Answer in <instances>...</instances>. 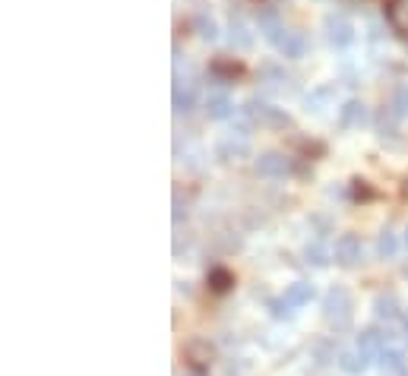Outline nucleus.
Here are the masks:
<instances>
[{
	"label": "nucleus",
	"instance_id": "nucleus-1",
	"mask_svg": "<svg viewBox=\"0 0 408 376\" xmlns=\"http://www.w3.org/2000/svg\"><path fill=\"white\" fill-rule=\"evenodd\" d=\"M323 319L339 332L349 329L351 319H355V301H351V294L345 291L342 285L329 288L326 297H323Z\"/></svg>",
	"mask_w": 408,
	"mask_h": 376
},
{
	"label": "nucleus",
	"instance_id": "nucleus-2",
	"mask_svg": "<svg viewBox=\"0 0 408 376\" xmlns=\"http://www.w3.org/2000/svg\"><path fill=\"white\" fill-rule=\"evenodd\" d=\"M364 259V244L358 234H342L339 241H335V263L345 266V269H351V266H358Z\"/></svg>",
	"mask_w": 408,
	"mask_h": 376
},
{
	"label": "nucleus",
	"instance_id": "nucleus-3",
	"mask_svg": "<svg viewBox=\"0 0 408 376\" xmlns=\"http://www.w3.org/2000/svg\"><path fill=\"white\" fill-rule=\"evenodd\" d=\"M253 168H257V174L260 177H266V181H279V177H285L291 168V161L282 155V152H263L257 161H253Z\"/></svg>",
	"mask_w": 408,
	"mask_h": 376
},
{
	"label": "nucleus",
	"instance_id": "nucleus-4",
	"mask_svg": "<svg viewBox=\"0 0 408 376\" xmlns=\"http://www.w3.org/2000/svg\"><path fill=\"white\" fill-rule=\"evenodd\" d=\"M326 32L335 48H349L355 41V26L345 16H326Z\"/></svg>",
	"mask_w": 408,
	"mask_h": 376
},
{
	"label": "nucleus",
	"instance_id": "nucleus-5",
	"mask_svg": "<svg viewBox=\"0 0 408 376\" xmlns=\"http://www.w3.org/2000/svg\"><path fill=\"white\" fill-rule=\"evenodd\" d=\"M257 23H260V32L272 41V45H282V38H285V32L288 29L279 23V13H275L272 7H263L260 13H257Z\"/></svg>",
	"mask_w": 408,
	"mask_h": 376
},
{
	"label": "nucleus",
	"instance_id": "nucleus-6",
	"mask_svg": "<svg viewBox=\"0 0 408 376\" xmlns=\"http://www.w3.org/2000/svg\"><path fill=\"white\" fill-rule=\"evenodd\" d=\"M367 367H371V354H364L361 348L339 354V370L345 376H361V373H367Z\"/></svg>",
	"mask_w": 408,
	"mask_h": 376
},
{
	"label": "nucleus",
	"instance_id": "nucleus-7",
	"mask_svg": "<svg viewBox=\"0 0 408 376\" xmlns=\"http://www.w3.org/2000/svg\"><path fill=\"white\" fill-rule=\"evenodd\" d=\"M339 123L345 130H358V127H364L367 123V108H364V101H345V105L339 108Z\"/></svg>",
	"mask_w": 408,
	"mask_h": 376
},
{
	"label": "nucleus",
	"instance_id": "nucleus-8",
	"mask_svg": "<svg viewBox=\"0 0 408 376\" xmlns=\"http://www.w3.org/2000/svg\"><path fill=\"white\" fill-rule=\"evenodd\" d=\"M307 48H310V41H307L304 32H297V29H288L282 38V45H279V51L288 57V61H297V57H304Z\"/></svg>",
	"mask_w": 408,
	"mask_h": 376
},
{
	"label": "nucleus",
	"instance_id": "nucleus-9",
	"mask_svg": "<svg viewBox=\"0 0 408 376\" xmlns=\"http://www.w3.org/2000/svg\"><path fill=\"white\" fill-rule=\"evenodd\" d=\"M386 342H389V332H383V329H364L361 335H358V348H361L364 354H380V351H386Z\"/></svg>",
	"mask_w": 408,
	"mask_h": 376
},
{
	"label": "nucleus",
	"instance_id": "nucleus-10",
	"mask_svg": "<svg viewBox=\"0 0 408 376\" xmlns=\"http://www.w3.org/2000/svg\"><path fill=\"white\" fill-rule=\"evenodd\" d=\"M247 133H231V136H225L222 143H219V158L222 161H231V158H241V155H247Z\"/></svg>",
	"mask_w": 408,
	"mask_h": 376
},
{
	"label": "nucleus",
	"instance_id": "nucleus-11",
	"mask_svg": "<svg viewBox=\"0 0 408 376\" xmlns=\"http://www.w3.org/2000/svg\"><path fill=\"white\" fill-rule=\"evenodd\" d=\"M206 114L212 121H225V117L234 114V105H231V98L225 95V92H216V95L206 98Z\"/></svg>",
	"mask_w": 408,
	"mask_h": 376
},
{
	"label": "nucleus",
	"instance_id": "nucleus-12",
	"mask_svg": "<svg viewBox=\"0 0 408 376\" xmlns=\"http://www.w3.org/2000/svg\"><path fill=\"white\" fill-rule=\"evenodd\" d=\"M313 285L310 281H295V285L285 288V301L291 304V307H307V304L313 301Z\"/></svg>",
	"mask_w": 408,
	"mask_h": 376
},
{
	"label": "nucleus",
	"instance_id": "nucleus-13",
	"mask_svg": "<svg viewBox=\"0 0 408 376\" xmlns=\"http://www.w3.org/2000/svg\"><path fill=\"white\" fill-rule=\"evenodd\" d=\"M373 316H377V319H386V323L396 319V316H399V297H396L393 291L377 294V301H373Z\"/></svg>",
	"mask_w": 408,
	"mask_h": 376
},
{
	"label": "nucleus",
	"instance_id": "nucleus-14",
	"mask_svg": "<svg viewBox=\"0 0 408 376\" xmlns=\"http://www.w3.org/2000/svg\"><path fill=\"white\" fill-rule=\"evenodd\" d=\"M377 357H380V367H383L386 373H405V351H399V348H386V351H380Z\"/></svg>",
	"mask_w": 408,
	"mask_h": 376
},
{
	"label": "nucleus",
	"instance_id": "nucleus-15",
	"mask_svg": "<svg viewBox=\"0 0 408 376\" xmlns=\"http://www.w3.org/2000/svg\"><path fill=\"white\" fill-rule=\"evenodd\" d=\"M206 281H209V288L216 294H225V291H231V285H234V275H231L225 266H212L209 269V275H206Z\"/></svg>",
	"mask_w": 408,
	"mask_h": 376
},
{
	"label": "nucleus",
	"instance_id": "nucleus-16",
	"mask_svg": "<svg viewBox=\"0 0 408 376\" xmlns=\"http://www.w3.org/2000/svg\"><path fill=\"white\" fill-rule=\"evenodd\" d=\"M193 105H196V89H193L190 83H178V86H174V111L187 114Z\"/></svg>",
	"mask_w": 408,
	"mask_h": 376
},
{
	"label": "nucleus",
	"instance_id": "nucleus-17",
	"mask_svg": "<svg viewBox=\"0 0 408 376\" xmlns=\"http://www.w3.org/2000/svg\"><path fill=\"white\" fill-rule=\"evenodd\" d=\"M377 253L383 256V259H393V256L399 253V237H396L389 228H383V231H380V237H377Z\"/></svg>",
	"mask_w": 408,
	"mask_h": 376
},
{
	"label": "nucleus",
	"instance_id": "nucleus-18",
	"mask_svg": "<svg viewBox=\"0 0 408 376\" xmlns=\"http://www.w3.org/2000/svg\"><path fill=\"white\" fill-rule=\"evenodd\" d=\"M304 259L310 266H317V269H326V266H329V250L323 247L319 241H313V244H307V247H304Z\"/></svg>",
	"mask_w": 408,
	"mask_h": 376
},
{
	"label": "nucleus",
	"instance_id": "nucleus-19",
	"mask_svg": "<svg viewBox=\"0 0 408 376\" xmlns=\"http://www.w3.org/2000/svg\"><path fill=\"white\" fill-rule=\"evenodd\" d=\"M396 117H399V114H396V111H386V108L377 114V136L383 139V143L396 136Z\"/></svg>",
	"mask_w": 408,
	"mask_h": 376
},
{
	"label": "nucleus",
	"instance_id": "nucleus-20",
	"mask_svg": "<svg viewBox=\"0 0 408 376\" xmlns=\"http://www.w3.org/2000/svg\"><path fill=\"white\" fill-rule=\"evenodd\" d=\"M193 29H196V35H200L203 41H216V38H219V26L212 23L206 13H200L196 19H193Z\"/></svg>",
	"mask_w": 408,
	"mask_h": 376
},
{
	"label": "nucleus",
	"instance_id": "nucleus-21",
	"mask_svg": "<svg viewBox=\"0 0 408 376\" xmlns=\"http://www.w3.org/2000/svg\"><path fill=\"white\" fill-rule=\"evenodd\" d=\"M269 313H272V319H291V316H295V307H291L285 297H272V301H269Z\"/></svg>",
	"mask_w": 408,
	"mask_h": 376
},
{
	"label": "nucleus",
	"instance_id": "nucleus-22",
	"mask_svg": "<svg viewBox=\"0 0 408 376\" xmlns=\"http://www.w3.org/2000/svg\"><path fill=\"white\" fill-rule=\"evenodd\" d=\"M212 76H219V79H234V76L241 73V63H228V61H222V57H219L216 63H212Z\"/></svg>",
	"mask_w": 408,
	"mask_h": 376
},
{
	"label": "nucleus",
	"instance_id": "nucleus-23",
	"mask_svg": "<svg viewBox=\"0 0 408 376\" xmlns=\"http://www.w3.org/2000/svg\"><path fill=\"white\" fill-rule=\"evenodd\" d=\"M231 41H234L238 48H250L253 45V35L247 32L244 23H234V19H231Z\"/></svg>",
	"mask_w": 408,
	"mask_h": 376
},
{
	"label": "nucleus",
	"instance_id": "nucleus-24",
	"mask_svg": "<svg viewBox=\"0 0 408 376\" xmlns=\"http://www.w3.org/2000/svg\"><path fill=\"white\" fill-rule=\"evenodd\" d=\"M313 354H317V364H319V367H326V364L333 361V345H329V342H319V345L313 348Z\"/></svg>",
	"mask_w": 408,
	"mask_h": 376
},
{
	"label": "nucleus",
	"instance_id": "nucleus-25",
	"mask_svg": "<svg viewBox=\"0 0 408 376\" xmlns=\"http://www.w3.org/2000/svg\"><path fill=\"white\" fill-rule=\"evenodd\" d=\"M396 114L408 117V86H399V92H396Z\"/></svg>",
	"mask_w": 408,
	"mask_h": 376
},
{
	"label": "nucleus",
	"instance_id": "nucleus-26",
	"mask_svg": "<svg viewBox=\"0 0 408 376\" xmlns=\"http://www.w3.org/2000/svg\"><path fill=\"white\" fill-rule=\"evenodd\" d=\"M351 184H355V196H358V199H373V190L367 187V181H361V177H355V181H351Z\"/></svg>",
	"mask_w": 408,
	"mask_h": 376
},
{
	"label": "nucleus",
	"instance_id": "nucleus-27",
	"mask_svg": "<svg viewBox=\"0 0 408 376\" xmlns=\"http://www.w3.org/2000/svg\"><path fill=\"white\" fill-rule=\"evenodd\" d=\"M405 339H408V313H405Z\"/></svg>",
	"mask_w": 408,
	"mask_h": 376
},
{
	"label": "nucleus",
	"instance_id": "nucleus-28",
	"mask_svg": "<svg viewBox=\"0 0 408 376\" xmlns=\"http://www.w3.org/2000/svg\"><path fill=\"white\" fill-rule=\"evenodd\" d=\"M405 247H408V231H405Z\"/></svg>",
	"mask_w": 408,
	"mask_h": 376
},
{
	"label": "nucleus",
	"instance_id": "nucleus-29",
	"mask_svg": "<svg viewBox=\"0 0 408 376\" xmlns=\"http://www.w3.org/2000/svg\"><path fill=\"white\" fill-rule=\"evenodd\" d=\"M405 275H408V266H405Z\"/></svg>",
	"mask_w": 408,
	"mask_h": 376
},
{
	"label": "nucleus",
	"instance_id": "nucleus-30",
	"mask_svg": "<svg viewBox=\"0 0 408 376\" xmlns=\"http://www.w3.org/2000/svg\"><path fill=\"white\" fill-rule=\"evenodd\" d=\"M402 376H408V370H405V373H402Z\"/></svg>",
	"mask_w": 408,
	"mask_h": 376
},
{
	"label": "nucleus",
	"instance_id": "nucleus-31",
	"mask_svg": "<svg viewBox=\"0 0 408 376\" xmlns=\"http://www.w3.org/2000/svg\"><path fill=\"white\" fill-rule=\"evenodd\" d=\"M190 376H200V373H190Z\"/></svg>",
	"mask_w": 408,
	"mask_h": 376
}]
</instances>
